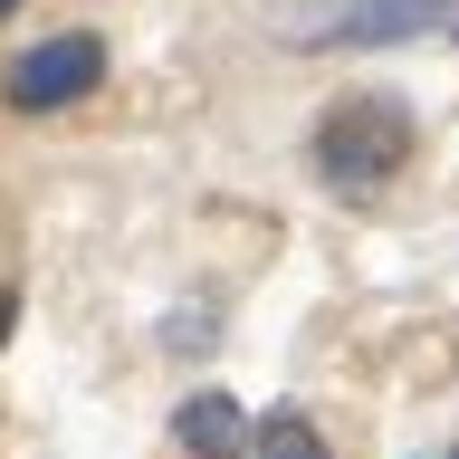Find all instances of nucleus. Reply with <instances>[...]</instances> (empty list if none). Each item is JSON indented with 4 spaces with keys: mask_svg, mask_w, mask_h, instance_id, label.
Here are the masks:
<instances>
[{
    "mask_svg": "<svg viewBox=\"0 0 459 459\" xmlns=\"http://www.w3.org/2000/svg\"><path fill=\"white\" fill-rule=\"evenodd\" d=\"M459 0H344V10H325V20H297V39L307 48H393V39H421V29H440Z\"/></svg>",
    "mask_w": 459,
    "mask_h": 459,
    "instance_id": "obj_3",
    "label": "nucleus"
},
{
    "mask_svg": "<svg viewBox=\"0 0 459 459\" xmlns=\"http://www.w3.org/2000/svg\"><path fill=\"white\" fill-rule=\"evenodd\" d=\"M172 440H182L192 459H239L249 450V411H239L230 393H192L182 411H172Z\"/></svg>",
    "mask_w": 459,
    "mask_h": 459,
    "instance_id": "obj_4",
    "label": "nucleus"
},
{
    "mask_svg": "<svg viewBox=\"0 0 459 459\" xmlns=\"http://www.w3.org/2000/svg\"><path fill=\"white\" fill-rule=\"evenodd\" d=\"M0 344H10V287H0Z\"/></svg>",
    "mask_w": 459,
    "mask_h": 459,
    "instance_id": "obj_6",
    "label": "nucleus"
},
{
    "mask_svg": "<svg viewBox=\"0 0 459 459\" xmlns=\"http://www.w3.org/2000/svg\"><path fill=\"white\" fill-rule=\"evenodd\" d=\"M450 20H459V10H450Z\"/></svg>",
    "mask_w": 459,
    "mask_h": 459,
    "instance_id": "obj_8",
    "label": "nucleus"
},
{
    "mask_svg": "<svg viewBox=\"0 0 459 459\" xmlns=\"http://www.w3.org/2000/svg\"><path fill=\"white\" fill-rule=\"evenodd\" d=\"M239 459H335V450H325V430L287 402V411H268V421L249 430V450H239Z\"/></svg>",
    "mask_w": 459,
    "mask_h": 459,
    "instance_id": "obj_5",
    "label": "nucleus"
},
{
    "mask_svg": "<svg viewBox=\"0 0 459 459\" xmlns=\"http://www.w3.org/2000/svg\"><path fill=\"white\" fill-rule=\"evenodd\" d=\"M96 77H106V48H96L86 29H57V39H39V48L10 57L0 96L20 115H57V106H77V96H96Z\"/></svg>",
    "mask_w": 459,
    "mask_h": 459,
    "instance_id": "obj_2",
    "label": "nucleus"
},
{
    "mask_svg": "<svg viewBox=\"0 0 459 459\" xmlns=\"http://www.w3.org/2000/svg\"><path fill=\"white\" fill-rule=\"evenodd\" d=\"M10 10H20V0H0V20H10Z\"/></svg>",
    "mask_w": 459,
    "mask_h": 459,
    "instance_id": "obj_7",
    "label": "nucleus"
},
{
    "mask_svg": "<svg viewBox=\"0 0 459 459\" xmlns=\"http://www.w3.org/2000/svg\"><path fill=\"white\" fill-rule=\"evenodd\" d=\"M402 153H411V125H402L393 106H335L325 125H316V172H325L344 201L383 192V182L402 172Z\"/></svg>",
    "mask_w": 459,
    "mask_h": 459,
    "instance_id": "obj_1",
    "label": "nucleus"
}]
</instances>
